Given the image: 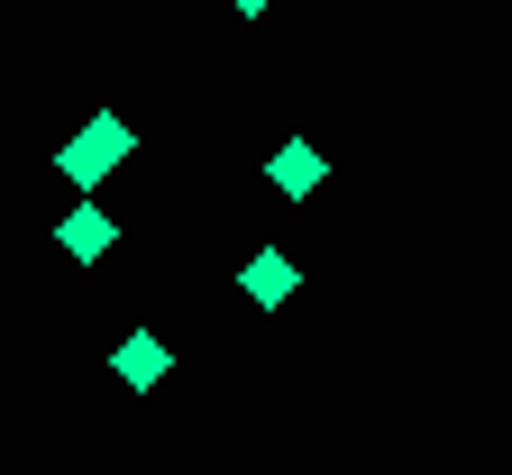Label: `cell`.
<instances>
[{"label": "cell", "mask_w": 512, "mask_h": 475, "mask_svg": "<svg viewBox=\"0 0 512 475\" xmlns=\"http://www.w3.org/2000/svg\"><path fill=\"white\" fill-rule=\"evenodd\" d=\"M119 156H128V128H119V119L101 110V119L83 128V138H74V147H64V174H74V183H101V174H110Z\"/></svg>", "instance_id": "6da1fadb"}, {"label": "cell", "mask_w": 512, "mask_h": 475, "mask_svg": "<svg viewBox=\"0 0 512 475\" xmlns=\"http://www.w3.org/2000/svg\"><path fill=\"white\" fill-rule=\"evenodd\" d=\"M284 293H293V256H275V247H256V256H247V302H266V311H275Z\"/></svg>", "instance_id": "7a4b0ae2"}, {"label": "cell", "mask_w": 512, "mask_h": 475, "mask_svg": "<svg viewBox=\"0 0 512 475\" xmlns=\"http://www.w3.org/2000/svg\"><path fill=\"white\" fill-rule=\"evenodd\" d=\"M101 247H110V211H92V201H83V211L64 220V256H101Z\"/></svg>", "instance_id": "3957f363"}, {"label": "cell", "mask_w": 512, "mask_h": 475, "mask_svg": "<svg viewBox=\"0 0 512 475\" xmlns=\"http://www.w3.org/2000/svg\"><path fill=\"white\" fill-rule=\"evenodd\" d=\"M165 366H174V357L156 348V338H128V348H119V375H128V384H156Z\"/></svg>", "instance_id": "277c9868"}, {"label": "cell", "mask_w": 512, "mask_h": 475, "mask_svg": "<svg viewBox=\"0 0 512 475\" xmlns=\"http://www.w3.org/2000/svg\"><path fill=\"white\" fill-rule=\"evenodd\" d=\"M275 183H284V192H311V183H320V156H311V147H284V156H275Z\"/></svg>", "instance_id": "5b68a950"}, {"label": "cell", "mask_w": 512, "mask_h": 475, "mask_svg": "<svg viewBox=\"0 0 512 475\" xmlns=\"http://www.w3.org/2000/svg\"><path fill=\"white\" fill-rule=\"evenodd\" d=\"M238 10H266V0H238Z\"/></svg>", "instance_id": "8992f818"}]
</instances>
